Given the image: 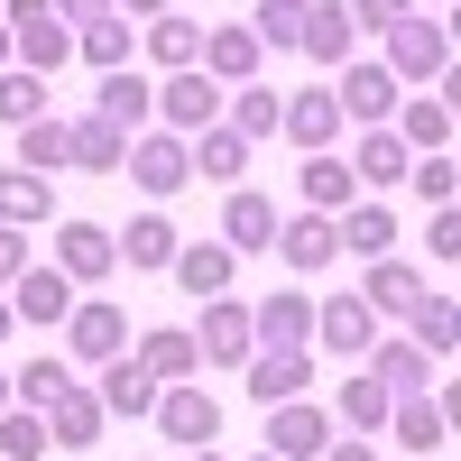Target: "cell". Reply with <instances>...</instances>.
I'll list each match as a JSON object with an SVG mask.
<instances>
[{"label": "cell", "instance_id": "ab89813d", "mask_svg": "<svg viewBox=\"0 0 461 461\" xmlns=\"http://www.w3.org/2000/svg\"><path fill=\"white\" fill-rule=\"evenodd\" d=\"M148 56H158L167 74H185V65L203 56V28L185 19V10H167V19H148Z\"/></svg>", "mask_w": 461, "mask_h": 461}, {"label": "cell", "instance_id": "8fae6325", "mask_svg": "<svg viewBox=\"0 0 461 461\" xmlns=\"http://www.w3.org/2000/svg\"><path fill=\"white\" fill-rule=\"evenodd\" d=\"M323 443H332V406H314V397L267 406V452H277V461H314Z\"/></svg>", "mask_w": 461, "mask_h": 461}, {"label": "cell", "instance_id": "6f0895ef", "mask_svg": "<svg viewBox=\"0 0 461 461\" xmlns=\"http://www.w3.org/2000/svg\"><path fill=\"white\" fill-rule=\"evenodd\" d=\"M0 406H10V369H0Z\"/></svg>", "mask_w": 461, "mask_h": 461}, {"label": "cell", "instance_id": "11a10c76", "mask_svg": "<svg viewBox=\"0 0 461 461\" xmlns=\"http://www.w3.org/2000/svg\"><path fill=\"white\" fill-rule=\"evenodd\" d=\"M0 65H19V56H10V19H0Z\"/></svg>", "mask_w": 461, "mask_h": 461}, {"label": "cell", "instance_id": "7402d4cb", "mask_svg": "<svg viewBox=\"0 0 461 461\" xmlns=\"http://www.w3.org/2000/svg\"><path fill=\"white\" fill-rule=\"evenodd\" d=\"M341 167H351V185H378V194H388V185H406L415 158H406V139H397V130H360Z\"/></svg>", "mask_w": 461, "mask_h": 461}, {"label": "cell", "instance_id": "ba28073f", "mask_svg": "<svg viewBox=\"0 0 461 461\" xmlns=\"http://www.w3.org/2000/svg\"><path fill=\"white\" fill-rule=\"evenodd\" d=\"M121 167L139 176V194H185V185H194V158H185V139H176V130H139Z\"/></svg>", "mask_w": 461, "mask_h": 461}, {"label": "cell", "instance_id": "4fadbf2b", "mask_svg": "<svg viewBox=\"0 0 461 461\" xmlns=\"http://www.w3.org/2000/svg\"><path fill=\"white\" fill-rule=\"evenodd\" d=\"M267 249H277L295 277H314V267H332V258H341V230H332V212H286Z\"/></svg>", "mask_w": 461, "mask_h": 461}, {"label": "cell", "instance_id": "484cf974", "mask_svg": "<svg viewBox=\"0 0 461 461\" xmlns=\"http://www.w3.org/2000/svg\"><path fill=\"white\" fill-rule=\"evenodd\" d=\"M388 434H397L406 452H443V443H452V406H443V397H397V406H388Z\"/></svg>", "mask_w": 461, "mask_h": 461}, {"label": "cell", "instance_id": "4dcf8cb0", "mask_svg": "<svg viewBox=\"0 0 461 461\" xmlns=\"http://www.w3.org/2000/svg\"><path fill=\"white\" fill-rule=\"evenodd\" d=\"M93 397H102V415H148V406H158V378H148V369L121 351V360H102Z\"/></svg>", "mask_w": 461, "mask_h": 461}, {"label": "cell", "instance_id": "f546056e", "mask_svg": "<svg viewBox=\"0 0 461 461\" xmlns=\"http://www.w3.org/2000/svg\"><path fill=\"white\" fill-rule=\"evenodd\" d=\"M332 230H341V249H351V258H397V212H388V203L332 212Z\"/></svg>", "mask_w": 461, "mask_h": 461}, {"label": "cell", "instance_id": "7bdbcfd3", "mask_svg": "<svg viewBox=\"0 0 461 461\" xmlns=\"http://www.w3.org/2000/svg\"><path fill=\"white\" fill-rule=\"evenodd\" d=\"M0 461H47V415L37 406H0Z\"/></svg>", "mask_w": 461, "mask_h": 461}, {"label": "cell", "instance_id": "681fc988", "mask_svg": "<svg viewBox=\"0 0 461 461\" xmlns=\"http://www.w3.org/2000/svg\"><path fill=\"white\" fill-rule=\"evenodd\" d=\"M425 249H434V258H461V221H452V203L425 221Z\"/></svg>", "mask_w": 461, "mask_h": 461}, {"label": "cell", "instance_id": "3957f363", "mask_svg": "<svg viewBox=\"0 0 461 461\" xmlns=\"http://www.w3.org/2000/svg\"><path fill=\"white\" fill-rule=\"evenodd\" d=\"M212 121H221V84H212L203 65H185V74H167V84H158V130H176V139H203Z\"/></svg>", "mask_w": 461, "mask_h": 461}, {"label": "cell", "instance_id": "680465c9", "mask_svg": "<svg viewBox=\"0 0 461 461\" xmlns=\"http://www.w3.org/2000/svg\"><path fill=\"white\" fill-rule=\"evenodd\" d=\"M258 461H277V452H258Z\"/></svg>", "mask_w": 461, "mask_h": 461}, {"label": "cell", "instance_id": "603a6c76", "mask_svg": "<svg viewBox=\"0 0 461 461\" xmlns=\"http://www.w3.org/2000/svg\"><path fill=\"white\" fill-rule=\"evenodd\" d=\"M351 10L341 0H304V37H295V56H314V65H351Z\"/></svg>", "mask_w": 461, "mask_h": 461}, {"label": "cell", "instance_id": "c3c4849f", "mask_svg": "<svg viewBox=\"0 0 461 461\" xmlns=\"http://www.w3.org/2000/svg\"><path fill=\"white\" fill-rule=\"evenodd\" d=\"M37 249H28V230H10V221H0V286H19V267H28Z\"/></svg>", "mask_w": 461, "mask_h": 461}, {"label": "cell", "instance_id": "bcb514c9", "mask_svg": "<svg viewBox=\"0 0 461 461\" xmlns=\"http://www.w3.org/2000/svg\"><path fill=\"white\" fill-rule=\"evenodd\" d=\"M406 185L443 212V203H452V148H443V158H415V167H406Z\"/></svg>", "mask_w": 461, "mask_h": 461}, {"label": "cell", "instance_id": "91938a15", "mask_svg": "<svg viewBox=\"0 0 461 461\" xmlns=\"http://www.w3.org/2000/svg\"><path fill=\"white\" fill-rule=\"evenodd\" d=\"M203 461H212V452H203Z\"/></svg>", "mask_w": 461, "mask_h": 461}, {"label": "cell", "instance_id": "7c38bea8", "mask_svg": "<svg viewBox=\"0 0 461 461\" xmlns=\"http://www.w3.org/2000/svg\"><path fill=\"white\" fill-rule=\"evenodd\" d=\"M314 341H323V351L332 360H369V341H378V314H369V304L360 295H332V304H314Z\"/></svg>", "mask_w": 461, "mask_h": 461}, {"label": "cell", "instance_id": "4316f807", "mask_svg": "<svg viewBox=\"0 0 461 461\" xmlns=\"http://www.w3.org/2000/svg\"><path fill=\"white\" fill-rule=\"evenodd\" d=\"M295 194H304V212H351V203H360V185H351V167L323 148V158H304V167H295Z\"/></svg>", "mask_w": 461, "mask_h": 461}, {"label": "cell", "instance_id": "e575fe53", "mask_svg": "<svg viewBox=\"0 0 461 461\" xmlns=\"http://www.w3.org/2000/svg\"><path fill=\"white\" fill-rule=\"evenodd\" d=\"M406 323H415L406 341H415L425 360H452V351H461V304H452V295H415V314H406Z\"/></svg>", "mask_w": 461, "mask_h": 461}, {"label": "cell", "instance_id": "d4e9b609", "mask_svg": "<svg viewBox=\"0 0 461 461\" xmlns=\"http://www.w3.org/2000/svg\"><path fill=\"white\" fill-rule=\"evenodd\" d=\"M388 388H378V378L369 369H351V378H341V388H332V434H378V425H388Z\"/></svg>", "mask_w": 461, "mask_h": 461}, {"label": "cell", "instance_id": "7a4b0ae2", "mask_svg": "<svg viewBox=\"0 0 461 461\" xmlns=\"http://www.w3.org/2000/svg\"><path fill=\"white\" fill-rule=\"evenodd\" d=\"M148 415H158V434H167L176 452H212V443H221V397H203L194 378H185V388H158Z\"/></svg>", "mask_w": 461, "mask_h": 461}, {"label": "cell", "instance_id": "ee69618b", "mask_svg": "<svg viewBox=\"0 0 461 461\" xmlns=\"http://www.w3.org/2000/svg\"><path fill=\"white\" fill-rule=\"evenodd\" d=\"M19 167L56 185V167H65V121H56V111H47V121H28V130H19Z\"/></svg>", "mask_w": 461, "mask_h": 461}, {"label": "cell", "instance_id": "1f68e13d", "mask_svg": "<svg viewBox=\"0 0 461 461\" xmlns=\"http://www.w3.org/2000/svg\"><path fill=\"white\" fill-rule=\"evenodd\" d=\"M10 56H19L28 74H56V65L74 56V28H65L56 10H47V19H19V28H10Z\"/></svg>", "mask_w": 461, "mask_h": 461}, {"label": "cell", "instance_id": "d590c367", "mask_svg": "<svg viewBox=\"0 0 461 461\" xmlns=\"http://www.w3.org/2000/svg\"><path fill=\"white\" fill-rule=\"evenodd\" d=\"M185 158H194V176H212V185H240V176H249V139L212 121L203 139H185Z\"/></svg>", "mask_w": 461, "mask_h": 461}, {"label": "cell", "instance_id": "7dc6e473", "mask_svg": "<svg viewBox=\"0 0 461 461\" xmlns=\"http://www.w3.org/2000/svg\"><path fill=\"white\" fill-rule=\"evenodd\" d=\"M341 10H351V28H378V37H388V28L415 10V0H341Z\"/></svg>", "mask_w": 461, "mask_h": 461}, {"label": "cell", "instance_id": "b9f144b4", "mask_svg": "<svg viewBox=\"0 0 461 461\" xmlns=\"http://www.w3.org/2000/svg\"><path fill=\"white\" fill-rule=\"evenodd\" d=\"M249 37H258V56H267V47L295 56V37H304V0H258V10H249Z\"/></svg>", "mask_w": 461, "mask_h": 461}, {"label": "cell", "instance_id": "f5cc1de1", "mask_svg": "<svg viewBox=\"0 0 461 461\" xmlns=\"http://www.w3.org/2000/svg\"><path fill=\"white\" fill-rule=\"evenodd\" d=\"M111 10H139V19H167L176 0H111Z\"/></svg>", "mask_w": 461, "mask_h": 461}, {"label": "cell", "instance_id": "816d5d0a", "mask_svg": "<svg viewBox=\"0 0 461 461\" xmlns=\"http://www.w3.org/2000/svg\"><path fill=\"white\" fill-rule=\"evenodd\" d=\"M47 10H56V19H84V28H93V19H111V0H47Z\"/></svg>", "mask_w": 461, "mask_h": 461}, {"label": "cell", "instance_id": "5b68a950", "mask_svg": "<svg viewBox=\"0 0 461 461\" xmlns=\"http://www.w3.org/2000/svg\"><path fill=\"white\" fill-rule=\"evenodd\" d=\"M249 351H258V341H249V304L240 295H212L203 323H194V360L203 369H249Z\"/></svg>", "mask_w": 461, "mask_h": 461}, {"label": "cell", "instance_id": "ac0fdd59", "mask_svg": "<svg viewBox=\"0 0 461 461\" xmlns=\"http://www.w3.org/2000/svg\"><path fill=\"white\" fill-rule=\"evenodd\" d=\"M388 130L406 139V158H443V148H452V102L443 93H406Z\"/></svg>", "mask_w": 461, "mask_h": 461}, {"label": "cell", "instance_id": "9c48e42d", "mask_svg": "<svg viewBox=\"0 0 461 461\" xmlns=\"http://www.w3.org/2000/svg\"><path fill=\"white\" fill-rule=\"evenodd\" d=\"M10 314L37 323V332H65V314H74V277H65V267H47V258H28L19 286H10Z\"/></svg>", "mask_w": 461, "mask_h": 461}, {"label": "cell", "instance_id": "cb8c5ba5", "mask_svg": "<svg viewBox=\"0 0 461 461\" xmlns=\"http://www.w3.org/2000/svg\"><path fill=\"white\" fill-rule=\"evenodd\" d=\"M277 240V203L249 194V185H230V203H221V249L240 258V249H267Z\"/></svg>", "mask_w": 461, "mask_h": 461}, {"label": "cell", "instance_id": "e0dca14e", "mask_svg": "<svg viewBox=\"0 0 461 461\" xmlns=\"http://www.w3.org/2000/svg\"><path fill=\"white\" fill-rule=\"evenodd\" d=\"M194 65L212 74L221 93H240V84H258V65H267V56H258V37H249V28H203V56H194Z\"/></svg>", "mask_w": 461, "mask_h": 461}, {"label": "cell", "instance_id": "6da1fadb", "mask_svg": "<svg viewBox=\"0 0 461 461\" xmlns=\"http://www.w3.org/2000/svg\"><path fill=\"white\" fill-rule=\"evenodd\" d=\"M397 74V84H443V74L461 65L452 56V19H434V10H406L397 28H388V56H378Z\"/></svg>", "mask_w": 461, "mask_h": 461}, {"label": "cell", "instance_id": "30bf717a", "mask_svg": "<svg viewBox=\"0 0 461 461\" xmlns=\"http://www.w3.org/2000/svg\"><path fill=\"white\" fill-rule=\"evenodd\" d=\"M47 267H65L74 286H102L111 267H121V240H111L102 221H56V258Z\"/></svg>", "mask_w": 461, "mask_h": 461}, {"label": "cell", "instance_id": "d6a6232c", "mask_svg": "<svg viewBox=\"0 0 461 461\" xmlns=\"http://www.w3.org/2000/svg\"><path fill=\"white\" fill-rule=\"evenodd\" d=\"M369 378H378V388H388V397H425V351H415V341H369V360H360Z\"/></svg>", "mask_w": 461, "mask_h": 461}, {"label": "cell", "instance_id": "83f0119b", "mask_svg": "<svg viewBox=\"0 0 461 461\" xmlns=\"http://www.w3.org/2000/svg\"><path fill=\"white\" fill-rule=\"evenodd\" d=\"M158 388H185V378H203V360H194V332H139V351H130Z\"/></svg>", "mask_w": 461, "mask_h": 461}, {"label": "cell", "instance_id": "ffe728a7", "mask_svg": "<svg viewBox=\"0 0 461 461\" xmlns=\"http://www.w3.org/2000/svg\"><path fill=\"white\" fill-rule=\"evenodd\" d=\"M230 267H240V258H230L221 240H185V249L167 258V277L194 295V304H212V295H230Z\"/></svg>", "mask_w": 461, "mask_h": 461}, {"label": "cell", "instance_id": "5bb4252c", "mask_svg": "<svg viewBox=\"0 0 461 461\" xmlns=\"http://www.w3.org/2000/svg\"><path fill=\"white\" fill-rule=\"evenodd\" d=\"M277 139H295L304 158H323V148L341 139V102H332V84H314V93H286V111H277Z\"/></svg>", "mask_w": 461, "mask_h": 461}, {"label": "cell", "instance_id": "8992f818", "mask_svg": "<svg viewBox=\"0 0 461 461\" xmlns=\"http://www.w3.org/2000/svg\"><path fill=\"white\" fill-rule=\"evenodd\" d=\"M249 341H258V351H314V295L277 286L267 304H249Z\"/></svg>", "mask_w": 461, "mask_h": 461}, {"label": "cell", "instance_id": "f907efd6", "mask_svg": "<svg viewBox=\"0 0 461 461\" xmlns=\"http://www.w3.org/2000/svg\"><path fill=\"white\" fill-rule=\"evenodd\" d=\"M314 461H378V452H369V434H332Z\"/></svg>", "mask_w": 461, "mask_h": 461}, {"label": "cell", "instance_id": "2e32d148", "mask_svg": "<svg viewBox=\"0 0 461 461\" xmlns=\"http://www.w3.org/2000/svg\"><path fill=\"white\" fill-rule=\"evenodd\" d=\"M93 111H102V121L121 130V139H139L148 121H158V84H148V74H130V65H121V74H102V93H93Z\"/></svg>", "mask_w": 461, "mask_h": 461}, {"label": "cell", "instance_id": "836d02e7", "mask_svg": "<svg viewBox=\"0 0 461 461\" xmlns=\"http://www.w3.org/2000/svg\"><path fill=\"white\" fill-rule=\"evenodd\" d=\"M277 111H286L277 84H240V93H221V130H240V139H277Z\"/></svg>", "mask_w": 461, "mask_h": 461}, {"label": "cell", "instance_id": "f1b7e54d", "mask_svg": "<svg viewBox=\"0 0 461 461\" xmlns=\"http://www.w3.org/2000/svg\"><path fill=\"white\" fill-rule=\"evenodd\" d=\"M0 221H10V230L56 221V185H47V176H28V167H0Z\"/></svg>", "mask_w": 461, "mask_h": 461}, {"label": "cell", "instance_id": "9f6ffc18", "mask_svg": "<svg viewBox=\"0 0 461 461\" xmlns=\"http://www.w3.org/2000/svg\"><path fill=\"white\" fill-rule=\"evenodd\" d=\"M415 10H434V19H443V10H452V0H415Z\"/></svg>", "mask_w": 461, "mask_h": 461}, {"label": "cell", "instance_id": "74e56055", "mask_svg": "<svg viewBox=\"0 0 461 461\" xmlns=\"http://www.w3.org/2000/svg\"><path fill=\"white\" fill-rule=\"evenodd\" d=\"M111 240H121V258H130V267H167V258L185 249V240H176V221H167V212H139L130 230H111Z\"/></svg>", "mask_w": 461, "mask_h": 461}, {"label": "cell", "instance_id": "60d3db41", "mask_svg": "<svg viewBox=\"0 0 461 461\" xmlns=\"http://www.w3.org/2000/svg\"><path fill=\"white\" fill-rule=\"evenodd\" d=\"M0 121H10V130L47 121V74H28V65H0Z\"/></svg>", "mask_w": 461, "mask_h": 461}, {"label": "cell", "instance_id": "db71d44e", "mask_svg": "<svg viewBox=\"0 0 461 461\" xmlns=\"http://www.w3.org/2000/svg\"><path fill=\"white\" fill-rule=\"evenodd\" d=\"M10 332H19V314H10V295H0V341H10Z\"/></svg>", "mask_w": 461, "mask_h": 461}, {"label": "cell", "instance_id": "52a82bcc", "mask_svg": "<svg viewBox=\"0 0 461 461\" xmlns=\"http://www.w3.org/2000/svg\"><path fill=\"white\" fill-rule=\"evenodd\" d=\"M65 351L74 360H121L130 351V314H121V304H102V295H74V314H65Z\"/></svg>", "mask_w": 461, "mask_h": 461}, {"label": "cell", "instance_id": "d6986e66", "mask_svg": "<svg viewBox=\"0 0 461 461\" xmlns=\"http://www.w3.org/2000/svg\"><path fill=\"white\" fill-rule=\"evenodd\" d=\"M249 397L258 406H286V397H304V388H314V351H249Z\"/></svg>", "mask_w": 461, "mask_h": 461}, {"label": "cell", "instance_id": "f6af8a7d", "mask_svg": "<svg viewBox=\"0 0 461 461\" xmlns=\"http://www.w3.org/2000/svg\"><path fill=\"white\" fill-rule=\"evenodd\" d=\"M74 47H84V65H102V74H121V65H130V19H93L84 37H74Z\"/></svg>", "mask_w": 461, "mask_h": 461}, {"label": "cell", "instance_id": "277c9868", "mask_svg": "<svg viewBox=\"0 0 461 461\" xmlns=\"http://www.w3.org/2000/svg\"><path fill=\"white\" fill-rule=\"evenodd\" d=\"M332 102H341V121H351V130H388V121H397V102H406V84H397L388 65H341Z\"/></svg>", "mask_w": 461, "mask_h": 461}, {"label": "cell", "instance_id": "8d00e7d4", "mask_svg": "<svg viewBox=\"0 0 461 461\" xmlns=\"http://www.w3.org/2000/svg\"><path fill=\"white\" fill-rule=\"evenodd\" d=\"M415 295H425V277H415L406 258H369V286H360L369 314H415Z\"/></svg>", "mask_w": 461, "mask_h": 461}, {"label": "cell", "instance_id": "f35d334b", "mask_svg": "<svg viewBox=\"0 0 461 461\" xmlns=\"http://www.w3.org/2000/svg\"><path fill=\"white\" fill-rule=\"evenodd\" d=\"M65 388H74V369H65L56 351H37L28 369H10V406H37V415H47V406H56Z\"/></svg>", "mask_w": 461, "mask_h": 461}, {"label": "cell", "instance_id": "9a60e30c", "mask_svg": "<svg viewBox=\"0 0 461 461\" xmlns=\"http://www.w3.org/2000/svg\"><path fill=\"white\" fill-rule=\"evenodd\" d=\"M102 434H111V415H102V397L84 388V378H74V388L47 406V452H93Z\"/></svg>", "mask_w": 461, "mask_h": 461}, {"label": "cell", "instance_id": "44dd1931", "mask_svg": "<svg viewBox=\"0 0 461 461\" xmlns=\"http://www.w3.org/2000/svg\"><path fill=\"white\" fill-rule=\"evenodd\" d=\"M130 158V139L102 121V111H84V121H65V167H84V176H121Z\"/></svg>", "mask_w": 461, "mask_h": 461}]
</instances>
